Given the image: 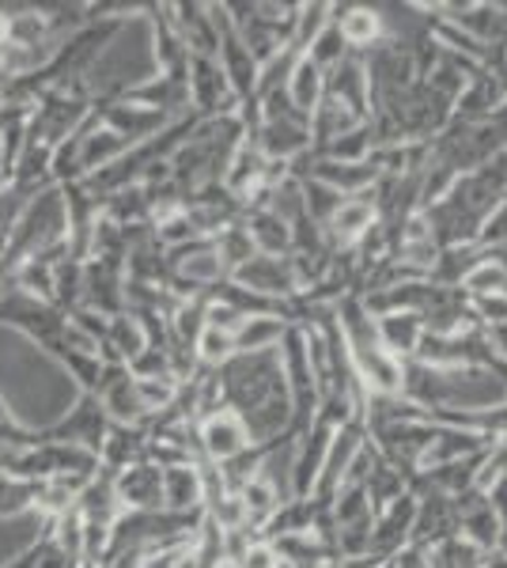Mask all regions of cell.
Here are the masks:
<instances>
[{
  "label": "cell",
  "mask_w": 507,
  "mask_h": 568,
  "mask_svg": "<svg viewBox=\"0 0 507 568\" xmlns=\"http://www.w3.org/2000/svg\"><path fill=\"white\" fill-rule=\"evenodd\" d=\"M329 23L341 31V39L353 53H372L375 45L391 42L386 34V16L383 8H372V4H329Z\"/></svg>",
  "instance_id": "obj_6"
},
{
  "label": "cell",
  "mask_w": 507,
  "mask_h": 568,
  "mask_svg": "<svg viewBox=\"0 0 507 568\" xmlns=\"http://www.w3.org/2000/svg\"><path fill=\"white\" fill-rule=\"evenodd\" d=\"M469 307H474L477 323L485 329H504L507 326V292L500 296H485V300H469Z\"/></svg>",
  "instance_id": "obj_31"
},
{
  "label": "cell",
  "mask_w": 507,
  "mask_h": 568,
  "mask_svg": "<svg viewBox=\"0 0 507 568\" xmlns=\"http://www.w3.org/2000/svg\"><path fill=\"white\" fill-rule=\"evenodd\" d=\"M284 329H288V323H284L281 315L246 318V323L239 326V334H235V353H270V349L281 345Z\"/></svg>",
  "instance_id": "obj_20"
},
{
  "label": "cell",
  "mask_w": 507,
  "mask_h": 568,
  "mask_svg": "<svg viewBox=\"0 0 507 568\" xmlns=\"http://www.w3.org/2000/svg\"><path fill=\"white\" fill-rule=\"evenodd\" d=\"M212 246H216V258L224 262L227 277H232L235 270H243V265L257 254L254 243H251V235H246V227H243V220H235L232 227H224V232L212 240Z\"/></svg>",
  "instance_id": "obj_23"
},
{
  "label": "cell",
  "mask_w": 507,
  "mask_h": 568,
  "mask_svg": "<svg viewBox=\"0 0 507 568\" xmlns=\"http://www.w3.org/2000/svg\"><path fill=\"white\" fill-rule=\"evenodd\" d=\"M284 91H288L292 106H296L300 114L311 122L315 106L322 103V95H326V72H322L311 58H300L296 69H292V77H288V88H284Z\"/></svg>",
  "instance_id": "obj_18"
},
{
  "label": "cell",
  "mask_w": 507,
  "mask_h": 568,
  "mask_svg": "<svg viewBox=\"0 0 507 568\" xmlns=\"http://www.w3.org/2000/svg\"><path fill=\"white\" fill-rule=\"evenodd\" d=\"M0 568H42V535L34 538V542L27 546L20 557H12V561L0 565Z\"/></svg>",
  "instance_id": "obj_33"
},
{
  "label": "cell",
  "mask_w": 507,
  "mask_h": 568,
  "mask_svg": "<svg viewBox=\"0 0 507 568\" xmlns=\"http://www.w3.org/2000/svg\"><path fill=\"white\" fill-rule=\"evenodd\" d=\"M114 493L125 511H163V470L155 463H136L114 474Z\"/></svg>",
  "instance_id": "obj_9"
},
{
  "label": "cell",
  "mask_w": 507,
  "mask_h": 568,
  "mask_svg": "<svg viewBox=\"0 0 507 568\" xmlns=\"http://www.w3.org/2000/svg\"><path fill=\"white\" fill-rule=\"evenodd\" d=\"M326 95L345 103L353 114L364 118V122L372 118V84H367V69L359 53H348L341 65L326 72Z\"/></svg>",
  "instance_id": "obj_10"
},
{
  "label": "cell",
  "mask_w": 507,
  "mask_h": 568,
  "mask_svg": "<svg viewBox=\"0 0 507 568\" xmlns=\"http://www.w3.org/2000/svg\"><path fill=\"white\" fill-rule=\"evenodd\" d=\"M99 470V459L84 447L64 444H0V474L20 481H91Z\"/></svg>",
  "instance_id": "obj_1"
},
{
  "label": "cell",
  "mask_w": 507,
  "mask_h": 568,
  "mask_svg": "<svg viewBox=\"0 0 507 568\" xmlns=\"http://www.w3.org/2000/svg\"><path fill=\"white\" fill-rule=\"evenodd\" d=\"M413 516H417V497H413V493H405V497L375 511V524H372V557L375 561H391L398 549L409 546Z\"/></svg>",
  "instance_id": "obj_7"
},
{
  "label": "cell",
  "mask_w": 507,
  "mask_h": 568,
  "mask_svg": "<svg viewBox=\"0 0 507 568\" xmlns=\"http://www.w3.org/2000/svg\"><path fill=\"white\" fill-rule=\"evenodd\" d=\"M367 444V428L359 425V420H353V425L337 428L334 439H329V452H326V463H322V474L315 481V489H311V500L318 504H334V497L341 493V481H345L348 466H353V459L359 455V447Z\"/></svg>",
  "instance_id": "obj_4"
},
{
  "label": "cell",
  "mask_w": 507,
  "mask_h": 568,
  "mask_svg": "<svg viewBox=\"0 0 507 568\" xmlns=\"http://www.w3.org/2000/svg\"><path fill=\"white\" fill-rule=\"evenodd\" d=\"M481 568H507V549H496V554H488Z\"/></svg>",
  "instance_id": "obj_34"
},
{
  "label": "cell",
  "mask_w": 507,
  "mask_h": 568,
  "mask_svg": "<svg viewBox=\"0 0 507 568\" xmlns=\"http://www.w3.org/2000/svg\"><path fill=\"white\" fill-rule=\"evenodd\" d=\"M163 511H174V516L205 511V485H201L197 463L163 466Z\"/></svg>",
  "instance_id": "obj_12"
},
{
  "label": "cell",
  "mask_w": 507,
  "mask_h": 568,
  "mask_svg": "<svg viewBox=\"0 0 507 568\" xmlns=\"http://www.w3.org/2000/svg\"><path fill=\"white\" fill-rule=\"evenodd\" d=\"M296 61H300V53L292 50V45H284V50L273 53L265 65H257V91L254 95L265 99V95H273V91L288 88V77H292V69H296Z\"/></svg>",
  "instance_id": "obj_27"
},
{
  "label": "cell",
  "mask_w": 507,
  "mask_h": 568,
  "mask_svg": "<svg viewBox=\"0 0 507 568\" xmlns=\"http://www.w3.org/2000/svg\"><path fill=\"white\" fill-rule=\"evenodd\" d=\"M504 243H507V197L485 216L481 232H477V246H481V251H496V246H504Z\"/></svg>",
  "instance_id": "obj_30"
},
{
  "label": "cell",
  "mask_w": 507,
  "mask_h": 568,
  "mask_svg": "<svg viewBox=\"0 0 507 568\" xmlns=\"http://www.w3.org/2000/svg\"><path fill=\"white\" fill-rule=\"evenodd\" d=\"M348 53H353V50H348V45H345V39H341V31H337V27L329 23L326 31H322L318 39L311 42V50L303 53V58H311V61H315V65H318L322 72H329L334 65H341V61H345Z\"/></svg>",
  "instance_id": "obj_29"
},
{
  "label": "cell",
  "mask_w": 507,
  "mask_h": 568,
  "mask_svg": "<svg viewBox=\"0 0 507 568\" xmlns=\"http://www.w3.org/2000/svg\"><path fill=\"white\" fill-rule=\"evenodd\" d=\"M375 323H379V342L386 353L398 356L402 364L417 356L420 342H424L420 315H383V318H375Z\"/></svg>",
  "instance_id": "obj_17"
},
{
  "label": "cell",
  "mask_w": 507,
  "mask_h": 568,
  "mask_svg": "<svg viewBox=\"0 0 507 568\" xmlns=\"http://www.w3.org/2000/svg\"><path fill=\"white\" fill-rule=\"evenodd\" d=\"M149 459V428H136V425H118L110 420L103 447H99V466L107 474H122L129 466Z\"/></svg>",
  "instance_id": "obj_11"
},
{
  "label": "cell",
  "mask_w": 507,
  "mask_h": 568,
  "mask_svg": "<svg viewBox=\"0 0 507 568\" xmlns=\"http://www.w3.org/2000/svg\"><path fill=\"white\" fill-rule=\"evenodd\" d=\"M409 474L405 470H398V466H391L386 459H379V466L372 470V478H367V497H372V508L379 511V508H386V504H394L398 497H405L409 493Z\"/></svg>",
  "instance_id": "obj_21"
},
{
  "label": "cell",
  "mask_w": 507,
  "mask_h": 568,
  "mask_svg": "<svg viewBox=\"0 0 507 568\" xmlns=\"http://www.w3.org/2000/svg\"><path fill=\"white\" fill-rule=\"evenodd\" d=\"M341 197L337 190H329L326 182H318V179H307L303 182V209H307V216L315 220L318 227H326L329 220H334V213L341 209Z\"/></svg>",
  "instance_id": "obj_28"
},
{
  "label": "cell",
  "mask_w": 507,
  "mask_h": 568,
  "mask_svg": "<svg viewBox=\"0 0 507 568\" xmlns=\"http://www.w3.org/2000/svg\"><path fill=\"white\" fill-rule=\"evenodd\" d=\"M243 227H246V235H251L257 254H270V258H288L292 254V224H284L270 209L243 213Z\"/></svg>",
  "instance_id": "obj_14"
},
{
  "label": "cell",
  "mask_w": 507,
  "mask_h": 568,
  "mask_svg": "<svg viewBox=\"0 0 507 568\" xmlns=\"http://www.w3.org/2000/svg\"><path fill=\"white\" fill-rule=\"evenodd\" d=\"M458 292H463L466 300H485V296H500L507 292V270L500 262H493L485 254L481 262L474 265V270L466 273L463 284H458Z\"/></svg>",
  "instance_id": "obj_22"
},
{
  "label": "cell",
  "mask_w": 507,
  "mask_h": 568,
  "mask_svg": "<svg viewBox=\"0 0 507 568\" xmlns=\"http://www.w3.org/2000/svg\"><path fill=\"white\" fill-rule=\"evenodd\" d=\"M444 554H447V565L450 568H481L485 565V549H477L474 542H466V538H450V542H444Z\"/></svg>",
  "instance_id": "obj_32"
},
{
  "label": "cell",
  "mask_w": 507,
  "mask_h": 568,
  "mask_svg": "<svg viewBox=\"0 0 507 568\" xmlns=\"http://www.w3.org/2000/svg\"><path fill=\"white\" fill-rule=\"evenodd\" d=\"M326 27H329V4H322V0H315V4H300V16H296V27H292L288 45L303 58V53L311 50V42H315Z\"/></svg>",
  "instance_id": "obj_26"
},
{
  "label": "cell",
  "mask_w": 507,
  "mask_h": 568,
  "mask_svg": "<svg viewBox=\"0 0 507 568\" xmlns=\"http://www.w3.org/2000/svg\"><path fill=\"white\" fill-rule=\"evenodd\" d=\"M311 179L326 182L329 190H337L341 197H356V194H367V190L379 182L372 163H329V160H315L311 168Z\"/></svg>",
  "instance_id": "obj_16"
},
{
  "label": "cell",
  "mask_w": 507,
  "mask_h": 568,
  "mask_svg": "<svg viewBox=\"0 0 507 568\" xmlns=\"http://www.w3.org/2000/svg\"><path fill=\"white\" fill-rule=\"evenodd\" d=\"M337 428L315 425L307 428V433L296 436V459H292V497H311V489H315L318 474H322V463H326V452H329V439H334Z\"/></svg>",
  "instance_id": "obj_8"
},
{
  "label": "cell",
  "mask_w": 507,
  "mask_h": 568,
  "mask_svg": "<svg viewBox=\"0 0 507 568\" xmlns=\"http://www.w3.org/2000/svg\"><path fill=\"white\" fill-rule=\"evenodd\" d=\"M235 284L257 292V296L273 300V304H288L292 296H300V277L292 270V254L288 258H270V254H254L243 270L232 273Z\"/></svg>",
  "instance_id": "obj_3"
},
{
  "label": "cell",
  "mask_w": 507,
  "mask_h": 568,
  "mask_svg": "<svg viewBox=\"0 0 507 568\" xmlns=\"http://www.w3.org/2000/svg\"><path fill=\"white\" fill-rule=\"evenodd\" d=\"M417 516H413V535L409 546L417 549H436L450 542L458 535V516H455V504H450L447 493L436 489H417Z\"/></svg>",
  "instance_id": "obj_5"
},
{
  "label": "cell",
  "mask_w": 507,
  "mask_h": 568,
  "mask_svg": "<svg viewBox=\"0 0 507 568\" xmlns=\"http://www.w3.org/2000/svg\"><path fill=\"white\" fill-rule=\"evenodd\" d=\"M481 258H485V251H481L477 243L444 246V251H439V258H436V265H432L428 281H432V284H439V288H458L466 273L474 270V265L481 262Z\"/></svg>",
  "instance_id": "obj_19"
},
{
  "label": "cell",
  "mask_w": 507,
  "mask_h": 568,
  "mask_svg": "<svg viewBox=\"0 0 507 568\" xmlns=\"http://www.w3.org/2000/svg\"><path fill=\"white\" fill-rule=\"evenodd\" d=\"M39 500H42V481H20L0 474V519L39 511Z\"/></svg>",
  "instance_id": "obj_24"
},
{
  "label": "cell",
  "mask_w": 507,
  "mask_h": 568,
  "mask_svg": "<svg viewBox=\"0 0 507 568\" xmlns=\"http://www.w3.org/2000/svg\"><path fill=\"white\" fill-rule=\"evenodd\" d=\"M193 433H197V455L205 463H216V466L232 463L254 447L243 417L232 414V409H216V414L201 417L197 425H193Z\"/></svg>",
  "instance_id": "obj_2"
},
{
  "label": "cell",
  "mask_w": 507,
  "mask_h": 568,
  "mask_svg": "<svg viewBox=\"0 0 507 568\" xmlns=\"http://www.w3.org/2000/svg\"><path fill=\"white\" fill-rule=\"evenodd\" d=\"M311 149L322 152L329 141H337V136H345V133H353L364 125V118L353 114L345 103H337V99H329V95H322V103L315 106V114H311Z\"/></svg>",
  "instance_id": "obj_15"
},
{
  "label": "cell",
  "mask_w": 507,
  "mask_h": 568,
  "mask_svg": "<svg viewBox=\"0 0 507 568\" xmlns=\"http://www.w3.org/2000/svg\"><path fill=\"white\" fill-rule=\"evenodd\" d=\"M372 149H375V136H372V125H359V130L337 136V141H329L326 149H322L318 155L329 163H367L372 160Z\"/></svg>",
  "instance_id": "obj_25"
},
{
  "label": "cell",
  "mask_w": 507,
  "mask_h": 568,
  "mask_svg": "<svg viewBox=\"0 0 507 568\" xmlns=\"http://www.w3.org/2000/svg\"><path fill=\"white\" fill-rule=\"evenodd\" d=\"M246 141H254L265 160L292 163L296 155L311 152V125L307 122H262Z\"/></svg>",
  "instance_id": "obj_13"
}]
</instances>
